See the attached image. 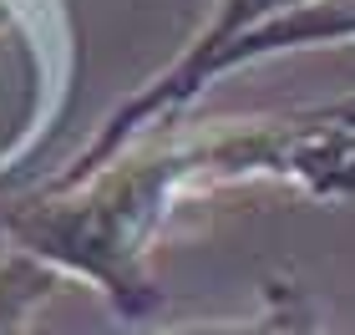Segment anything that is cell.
<instances>
[{
	"mask_svg": "<svg viewBox=\"0 0 355 335\" xmlns=\"http://www.w3.org/2000/svg\"><path fill=\"white\" fill-rule=\"evenodd\" d=\"M244 178H284L320 198L355 194V127L300 117H254L214 127H153L71 183H46L36 203L10 214L26 254L61 275H82L117 300L122 315L157 305L148 249L178 198Z\"/></svg>",
	"mask_w": 355,
	"mask_h": 335,
	"instance_id": "1",
	"label": "cell"
},
{
	"mask_svg": "<svg viewBox=\"0 0 355 335\" xmlns=\"http://www.w3.org/2000/svg\"><path fill=\"white\" fill-rule=\"evenodd\" d=\"M56 290H61V269H51L26 249L0 254V335H26L36 310Z\"/></svg>",
	"mask_w": 355,
	"mask_h": 335,
	"instance_id": "2",
	"label": "cell"
},
{
	"mask_svg": "<svg viewBox=\"0 0 355 335\" xmlns=\"http://www.w3.org/2000/svg\"><path fill=\"white\" fill-rule=\"evenodd\" d=\"M264 305H269L274 335H330L325 325H320V310H315L310 290H300L289 275L264 280Z\"/></svg>",
	"mask_w": 355,
	"mask_h": 335,
	"instance_id": "3",
	"label": "cell"
},
{
	"mask_svg": "<svg viewBox=\"0 0 355 335\" xmlns=\"http://www.w3.org/2000/svg\"><path fill=\"white\" fill-rule=\"evenodd\" d=\"M153 335H274V320H269V305H259L254 315H239V320H198V325H173Z\"/></svg>",
	"mask_w": 355,
	"mask_h": 335,
	"instance_id": "4",
	"label": "cell"
}]
</instances>
